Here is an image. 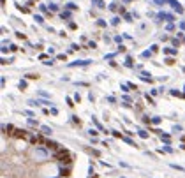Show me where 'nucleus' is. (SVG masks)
<instances>
[{
	"label": "nucleus",
	"mask_w": 185,
	"mask_h": 178,
	"mask_svg": "<svg viewBox=\"0 0 185 178\" xmlns=\"http://www.w3.org/2000/svg\"><path fill=\"white\" fill-rule=\"evenodd\" d=\"M67 155H69V152H67L65 148H58L57 152H55V157H57V159H60V161H62L64 157H67Z\"/></svg>",
	"instance_id": "obj_1"
},
{
	"label": "nucleus",
	"mask_w": 185,
	"mask_h": 178,
	"mask_svg": "<svg viewBox=\"0 0 185 178\" xmlns=\"http://www.w3.org/2000/svg\"><path fill=\"white\" fill-rule=\"evenodd\" d=\"M14 136H16V137H23V139H26V137H28V139H30V136H28V132H26V131H23V129H16V132H14Z\"/></svg>",
	"instance_id": "obj_2"
},
{
	"label": "nucleus",
	"mask_w": 185,
	"mask_h": 178,
	"mask_svg": "<svg viewBox=\"0 0 185 178\" xmlns=\"http://www.w3.org/2000/svg\"><path fill=\"white\" fill-rule=\"evenodd\" d=\"M46 146H48V148H51V150H58V145L53 143V141H46Z\"/></svg>",
	"instance_id": "obj_3"
},
{
	"label": "nucleus",
	"mask_w": 185,
	"mask_h": 178,
	"mask_svg": "<svg viewBox=\"0 0 185 178\" xmlns=\"http://www.w3.org/2000/svg\"><path fill=\"white\" fill-rule=\"evenodd\" d=\"M71 161H72V159H71L69 155H67V157H64V159H62V162H64V164H71Z\"/></svg>",
	"instance_id": "obj_4"
},
{
	"label": "nucleus",
	"mask_w": 185,
	"mask_h": 178,
	"mask_svg": "<svg viewBox=\"0 0 185 178\" xmlns=\"http://www.w3.org/2000/svg\"><path fill=\"white\" fill-rule=\"evenodd\" d=\"M69 173H71V169H62V176H69Z\"/></svg>",
	"instance_id": "obj_5"
},
{
	"label": "nucleus",
	"mask_w": 185,
	"mask_h": 178,
	"mask_svg": "<svg viewBox=\"0 0 185 178\" xmlns=\"http://www.w3.org/2000/svg\"><path fill=\"white\" fill-rule=\"evenodd\" d=\"M42 132H44V134H51V129H48V127H42Z\"/></svg>",
	"instance_id": "obj_6"
}]
</instances>
